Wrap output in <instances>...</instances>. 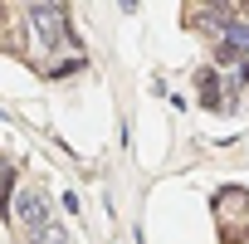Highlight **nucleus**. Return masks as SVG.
Returning <instances> with one entry per match:
<instances>
[{"label": "nucleus", "instance_id": "7ed1b4c3", "mask_svg": "<svg viewBox=\"0 0 249 244\" xmlns=\"http://www.w3.org/2000/svg\"><path fill=\"white\" fill-rule=\"evenodd\" d=\"M230 20H234V10H186V25L191 30H205V39H215V35H230Z\"/></svg>", "mask_w": 249, "mask_h": 244}, {"label": "nucleus", "instance_id": "f03ea898", "mask_svg": "<svg viewBox=\"0 0 249 244\" xmlns=\"http://www.w3.org/2000/svg\"><path fill=\"white\" fill-rule=\"evenodd\" d=\"M15 220L25 225V234H44L49 229V205H44V195L39 191H20V200H15Z\"/></svg>", "mask_w": 249, "mask_h": 244}, {"label": "nucleus", "instance_id": "f257e3e1", "mask_svg": "<svg viewBox=\"0 0 249 244\" xmlns=\"http://www.w3.org/2000/svg\"><path fill=\"white\" fill-rule=\"evenodd\" d=\"M25 20L35 25V39H39L44 54H54V49L64 44V35H69V15H64L59 5H30Z\"/></svg>", "mask_w": 249, "mask_h": 244}]
</instances>
